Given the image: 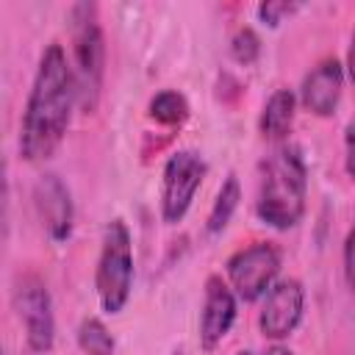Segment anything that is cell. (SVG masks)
I'll return each instance as SVG.
<instances>
[{"label": "cell", "instance_id": "d6986e66", "mask_svg": "<svg viewBox=\"0 0 355 355\" xmlns=\"http://www.w3.org/2000/svg\"><path fill=\"white\" fill-rule=\"evenodd\" d=\"M344 169L355 180V116L347 122V130H344Z\"/></svg>", "mask_w": 355, "mask_h": 355}, {"label": "cell", "instance_id": "8fae6325", "mask_svg": "<svg viewBox=\"0 0 355 355\" xmlns=\"http://www.w3.org/2000/svg\"><path fill=\"white\" fill-rule=\"evenodd\" d=\"M341 89H344V67L338 58H324L319 61L302 80L300 89V100L305 105V111L316 114V116H330L341 100Z\"/></svg>", "mask_w": 355, "mask_h": 355}, {"label": "cell", "instance_id": "ac0fdd59", "mask_svg": "<svg viewBox=\"0 0 355 355\" xmlns=\"http://www.w3.org/2000/svg\"><path fill=\"white\" fill-rule=\"evenodd\" d=\"M344 280L355 291V225L344 239Z\"/></svg>", "mask_w": 355, "mask_h": 355}, {"label": "cell", "instance_id": "7c38bea8", "mask_svg": "<svg viewBox=\"0 0 355 355\" xmlns=\"http://www.w3.org/2000/svg\"><path fill=\"white\" fill-rule=\"evenodd\" d=\"M294 114H297V94L291 89L272 92V97L266 100V105L261 111V136L269 141L286 139L291 133Z\"/></svg>", "mask_w": 355, "mask_h": 355}, {"label": "cell", "instance_id": "5b68a950", "mask_svg": "<svg viewBox=\"0 0 355 355\" xmlns=\"http://www.w3.org/2000/svg\"><path fill=\"white\" fill-rule=\"evenodd\" d=\"M227 283L239 300L255 302L266 297L280 272V250L272 241H255L227 258Z\"/></svg>", "mask_w": 355, "mask_h": 355}, {"label": "cell", "instance_id": "52a82bcc", "mask_svg": "<svg viewBox=\"0 0 355 355\" xmlns=\"http://www.w3.org/2000/svg\"><path fill=\"white\" fill-rule=\"evenodd\" d=\"M19 322L25 327V341L31 352H50L55 341V316L47 283L39 275H25L14 294Z\"/></svg>", "mask_w": 355, "mask_h": 355}, {"label": "cell", "instance_id": "3957f363", "mask_svg": "<svg viewBox=\"0 0 355 355\" xmlns=\"http://www.w3.org/2000/svg\"><path fill=\"white\" fill-rule=\"evenodd\" d=\"M69 22H72V75H75L78 103L83 111H94L105 72V39L100 31L97 6L75 3L69 8Z\"/></svg>", "mask_w": 355, "mask_h": 355}, {"label": "cell", "instance_id": "2e32d148", "mask_svg": "<svg viewBox=\"0 0 355 355\" xmlns=\"http://www.w3.org/2000/svg\"><path fill=\"white\" fill-rule=\"evenodd\" d=\"M230 55L239 61V64H255L258 55H261V39L255 36L252 28H239L230 39Z\"/></svg>", "mask_w": 355, "mask_h": 355}, {"label": "cell", "instance_id": "30bf717a", "mask_svg": "<svg viewBox=\"0 0 355 355\" xmlns=\"http://www.w3.org/2000/svg\"><path fill=\"white\" fill-rule=\"evenodd\" d=\"M33 202H36V211H39V219H42L47 236L53 241H67L72 233L75 208H72V197H69V189L64 186V180L58 175L39 178V183L33 189Z\"/></svg>", "mask_w": 355, "mask_h": 355}, {"label": "cell", "instance_id": "ffe728a7", "mask_svg": "<svg viewBox=\"0 0 355 355\" xmlns=\"http://www.w3.org/2000/svg\"><path fill=\"white\" fill-rule=\"evenodd\" d=\"M347 72H349V80L355 83V31H352V42H349V53H347Z\"/></svg>", "mask_w": 355, "mask_h": 355}, {"label": "cell", "instance_id": "603a6c76", "mask_svg": "<svg viewBox=\"0 0 355 355\" xmlns=\"http://www.w3.org/2000/svg\"><path fill=\"white\" fill-rule=\"evenodd\" d=\"M175 355H183V352H175Z\"/></svg>", "mask_w": 355, "mask_h": 355}, {"label": "cell", "instance_id": "9a60e30c", "mask_svg": "<svg viewBox=\"0 0 355 355\" xmlns=\"http://www.w3.org/2000/svg\"><path fill=\"white\" fill-rule=\"evenodd\" d=\"M78 347L86 355H114V336L100 319H83L78 327Z\"/></svg>", "mask_w": 355, "mask_h": 355}, {"label": "cell", "instance_id": "44dd1931", "mask_svg": "<svg viewBox=\"0 0 355 355\" xmlns=\"http://www.w3.org/2000/svg\"><path fill=\"white\" fill-rule=\"evenodd\" d=\"M263 355H294V352H291L288 347H283V344H272V347H269Z\"/></svg>", "mask_w": 355, "mask_h": 355}, {"label": "cell", "instance_id": "7402d4cb", "mask_svg": "<svg viewBox=\"0 0 355 355\" xmlns=\"http://www.w3.org/2000/svg\"><path fill=\"white\" fill-rule=\"evenodd\" d=\"M236 355H252V352H247V349H244V352H236Z\"/></svg>", "mask_w": 355, "mask_h": 355}, {"label": "cell", "instance_id": "277c9868", "mask_svg": "<svg viewBox=\"0 0 355 355\" xmlns=\"http://www.w3.org/2000/svg\"><path fill=\"white\" fill-rule=\"evenodd\" d=\"M94 286L105 313H119L125 308L133 286V244L122 219H111L105 225Z\"/></svg>", "mask_w": 355, "mask_h": 355}, {"label": "cell", "instance_id": "8992f818", "mask_svg": "<svg viewBox=\"0 0 355 355\" xmlns=\"http://www.w3.org/2000/svg\"><path fill=\"white\" fill-rule=\"evenodd\" d=\"M205 178V161L194 150H178L164 164V180H161V216L166 225L180 222L191 202L197 189Z\"/></svg>", "mask_w": 355, "mask_h": 355}, {"label": "cell", "instance_id": "e0dca14e", "mask_svg": "<svg viewBox=\"0 0 355 355\" xmlns=\"http://www.w3.org/2000/svg\"><path fill=\"white\" fill-rule=\"evenodd\" d=\"M300 3H286V0H266L258 6V17L269 25V28H277L283 22V17H288L291 11H297Z\"/></svg>", "mask_w": 355, "mask_h": 355}, {"label": "cell", "instance_id": "4fadbf2b", "mask_svg": "<svg viewBox=\"0 0 355 355\" xmlns=\"http://www.w3.org/2000/svg\"><path fill=\"white\" fill-rule=\"evenodd\" d=\"M239 200H241V186L236 180V175H227V180L222 183L214 205H211V214H208V233H219L227 227V222L233 219L236 208H239Z\"/></svg>", "mask_w": 355, "mask_h": 355}, {"label": "cell", "instance_id": "9c48e42d", "mask_svg": "<svg viewBox=\"0 0 355 355\" xmlns=\"http://www.w3.org/2000/svg\"><path fill=\"white\" fill-rule=\"evenodd\" d=\"M236 313H239L236 291L230 288L227 280H222L219 275H211L205 280V297L200 311V347L205 352L222 344V338L230 333L236 322Z\"/></svg>", "mask_w": 355, "mask_h": 355}, {"label": "cell", "instance_id": "ba28073f", "mask_svg": "<svg viewBox=\"0 0 355 355\" xmlns=\"http://www.w3.org/2000/svg\"><path fill=\"white\" fill-rule=\"evenodd\" d=\"M302 313H305V291L300 280H277L263 297L258 327L266 338L280 341L297 330V324L302 322Z\"/></svg>", "mask_w": 355, "mask_h": 355}, {"label": "cell", "instance_id": "5bb4252c", "mask_svg": "<svg viewBox=\"0 0 355 355\" xmlns=\"http://www.w3.org/2000/svg\"><path fill=\"white\" fill-rule=\"evenodd\" d=\"M150 116L158 122V125H166V128H175V125H183L186 116H189V103L180 92L175 89H164L158 92L153 100H150Z\"/></svg>", "mask_w": 355, "mask_h": 355}, {"label": "cell", "instance_id": "7a4b0ae2", "mask_svg": "<svg viewBox=\"0 0 355 355\" xmlns=\"http://www.w3.org/2000/svg\"><path fill=\"white\" fill-rule=\"evenodd\" d=\"M308 200V166L294 144H280L261 166L255 214L275 230L294 227L305 214Z\"/></svg>", "mask_w": 355, "mask_h": 355}, {"label": "cell", "instance_id": "6da1fadb", "mask_svg": "<svg viewBox=\"0 0 355 355\" xmlns=\"http://www.w3.org/2000/svg\"><path fill=\"white\" fill-rule=\"evenodd\" d=\"M75 100L78 89L72 67L67 61L64 47L53 42L44 47L39 58L19 125V155L25 161L39 164L58 150V144L67 136Z\"/></svg>", "mask_w": 355, "mask_h": 355}]
</instances>
